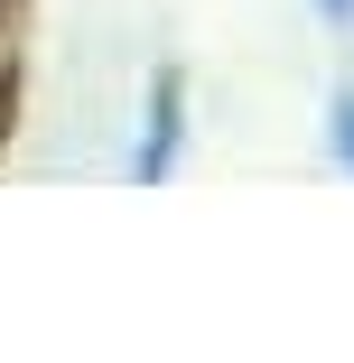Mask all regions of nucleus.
I'll return each mask as SVG.
<instances>
[{
	"instance_id": "f257e3e1",
	"label": "nucleus",
	"mask_w": 354,
	"mask_h": 363,
	"mask_svg": "<svg viewBox=\"0 0 354 363\" xmlns=\"http://www.w3.org/2000/svg\"><path fill=\"white\" fill-rule=\"evenodd\" d=\"M177 140H187V75H177V65H159V75H150V140H140V186H159L168 168H177Z\"/></svg>"
},
{
	"instance_id": "f03ea898",
	"label": "nucleus",
	"mask_w": 354,
	"mask_h": 363,
	"mask_svg": "<svg viewBox=\"0 0 354 363\" xmlns=\"http://www.w3.org/2000/svg\"><path fill=\"white\" fill-rule=\"evenodd\" d=\"M326 140H336V168L354 177V94H336V103H326Z\"/></svg>"
},
{
	"instance_id": "7ed1b4c3",
	"label": "nucleus",
	"mask_w": 354,
	"mask_h": 363,
	"mask_svg": "<svg viewBox=\"0 0 354 363\" xmlns=\"http://www.w3.org/2000/svg\"><path fill=\"white\" fill-rule=\"evenodd\" d=\"M317 19H354V0H317Z\"/></svg>"
}]
</instances>
